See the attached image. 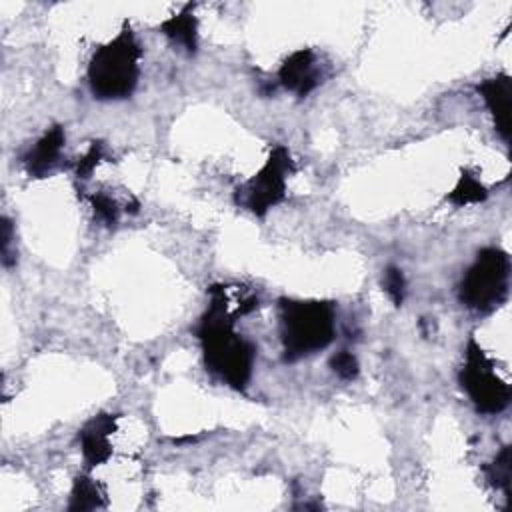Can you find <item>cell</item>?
I'll return each instance as SVG.
<instances>
[{"instance_id":"6da1fadb","label":"cell","mask_w":512,"mask_h":512,"mask_svg":"<svg viewBox=\"0 0 512 512\" xmlns=\"http://www.w3.org/2000/svg\"><path fill=\"white\" fill-rule=\"evenodd\" d=\"M208 294L210 304L196 326L206 370L230 388L244 392L252 376L256 346L234 330L238 314L230 306L228 286L212 284Z\"/></svg>"},{"instance_id":"7a4b0ae2","label":"cell","mask_w":512,"mask_h":512,"mask_svg":"<svg viewBox=\"0 0 512 512\" xmlns=\"http://www.w3.org/2000/svg\"><path fill=\"white\" fill-rule=\"evenodd\" d=\"M142 48L132 32L128 20H124L120 32L106 44L98 46L90 56L86 78L88 86L98 100H122L128 98L140 76Z\"/></svg>"},{"instance_id":"3957f363","label":"cell","mask_w":512,"mask_h":512,"mask_svg":"<svg viewBox=\"0 0 512 512\" xmlns=\"http://www.w3.org/2000/svg\"><path fill=\"white\" fill-rule=\"evenodd\" d=\"M282 358L296 362L326 348L336 334V310L328 300L280 298Z\"/></svg>"},{"instance_id":"277c9868","label":"cell","mask_w":512,"mask_h":512,"mask_svg":"<svg viewBox=\"0 0 512 512\" xmlns=\"http://www.w3.org/2000/svg\"><path fill=\"white\" fill-rule=\"evenodd\" d=\"M510 258L498 246H486L476 254L458 286L460 302L474 312H490L508 294Z\"/></svg>"},{"instance_id":"5b68a950","label":"cell","mask_w":512,"mask_h":512,"mask_svg":"<svg viewBox=\"0 0 512 512\" xmlns=\"http://www.w3.org/2000/svg\"><path fill=\"white\" fill-rule=\"evenodd\" d=\"M296 172V164L284 144L270 148L262 168L234 190V202L254 216L278 206L286 198V178Z\"/></svg>"},{"instance_id":"8992f818","label":"cell","mask_w":512,"mask_h":512,"mask_svg":"<svg viewBox=\"0 0 512 512\" xmlns=\"http://www.w3.org/2000/svg\"><path fill=\"white\" fill-rule=\"evenodd\" d=\"M460 386L482 414H500L510 404V386L496 374L492 358L474 338H468L466 344Z\"/></svg>"},{"instance_id":"52a82bcc","label":"cell","mask_w":512,"mask_h":512,"mask_svg":"<svg viewBox=\"0 0 512 512\" xmlns=\"http://www.w3.org/2000/svg\"><path fill=\"white\" fill-rule=\"evenodd\" d=\"M118 418H120L118 414L98 412L78 430L82 456H84V462L88 468L102 466L110 460L112 444L108 438H110V434L116 432Z\"/></svg>"},{"instance_id":"ba28073f","label":"cell","mask_w":512,"mask_h":512,"mask_svg":"<svg viewBox=\"0 0 512 512\" xmlns=\"http://www.w3.org/2000/svg\"><path fill=\"white\" fill-rule=\"evenodd\" d=\"M316 66V56L310 48H300L292 52L278 68V82L294 92L298 98L308 96L322 80Z\"/></svg>"},{"instance_id":"9c48e42d","label":"cell","mask_w":512,"mask_h":512,"mask_svg":"<svg viewBox=\"0 0 512 512\" xmlns=\"http://www.w3.org/2000/svg\"><path fill=\"white\" fill-rule=\"evenodd\" d=\"M66 142V132L60 124L50 126L36 142L34 146L24 154L22 162L26 168V174L30 178H44L52 172V168L58 164V158L62 154Z\"/></svg>"},{"instance_id":"30bf717a","label":"cell","mask_w":512,"mask_h":512,"mask_svg":"<svg viewBox=\"0 0 512 512\" xmlns=\"http://www.w3.org/2000/svg\"><path fill=\"white\" fill-rule=\"evenodd\" d=\"M478 92L484 98L498 134L508 142L510 138V100H512V78L508 74H496L478 84Z\"/></svg>"},{"instance_id":"8fae6325","label":"cell","mask_w":512,"mask_h":512,"mask_svg":"<svg viewBox=\"0 0 512 512\" xmlns=\"http://www.w3.org/2000/svg\"><path fill=\"white\" fill-rule=\"evenodd\" d=\"M196 4H184L176 14L160 22L158 30L174 44L182 46L188 54H196L198 50V18L194 16Z\"/></svg>"},{"instance_id":"7c38bea8","label":"cell","mask_w":512,"mask_h":512,"mask_svg":"<svg viewBox=\"0 0 512 512\" xmlns=\"http://www.w3.org/2000/svg\"><path fill=\"white\" fill-rule=\"evenodd\" d=\"M106 506V494L102 486L88 474L80 472L74 476L72 482V492H70V502L68 510L70 512H86V510H96Z\"/></svg>"},{"instance_id":"4fadbf2b","label":"cell","mask_w":512,"mask_h":512,"mask_svg":"<svg viewBox=\"0 0 512 512\" xmlns=\"http://www.w3.org/2000/svg\"><path fill=\"white\" fill-rule=\"evenodd\" d=\"M488 198V188L474 176V172H470L468 168H464L460 172V178L456 182V186L452 188V192L446 196V200L458 208L468 206V204H480Z\"/></svg>"},{"instance_id":"5bb4252c","label":"cell","mask_w":512,"mask_h":512,"mask_svg":"<svg viewBox=\"0 0 512 512\" xmlns=\"http://www.w3.org/2000/svg\"><path fill=\"white\" fill-rule=\"evenodd\" d=\"M482 472L490 486L504 492V496L510 500V482H512V464H510V446H504L492 462L482 466Z\"/></svg>"},{"instance_id":"9a60e30c","label":"cell","mask_w":512,"mask_h":512,"mask_svg":"<svg viewBox=\"0 0 512 512\" xmlns=\"http://www.w3.org/2000/svg\"><path fill=\"white\" fill-rule=\"evenodd\" d=\"M92 210H94V216L108 228L116 226L118 220H120V208L116 204V200L104 192H92L86 196Z\"/></svg>"},{"instance_id":"2e32d148","label":"cell","mask_w":512,"mask_h":512,"mask_svg":"<svg viewBox=\"0 0 512 512\" xmlns=\"http://www.w3.org/2000/svg\"><path fill=\"white\" fill-rule=\"evenodd\" d=\"M382 288L394 306H402V302L406 298V276H404L402 268L388 264L382 270Z\"/></svg>"},{"instance_id":"e0dca14e","label":"cell","mask_w":512,"mask_h":512,"mask_svg":"<svg viewBox=\"0 0 512 512\" xmlns=\"http://www.w3.org/2000/svg\"><path fill=\"white\" fill-rule=\"evenodd\" d=\"M106 158V146L100 140H94L88 148V152L84 156L78 158V162L74 164V172L78 180H86L90 178V174L94 172V168Z\"/></svg>"},{"instance_id":"ac0fdd59","label":"cell","mask_w":512,"mask_h":512,"mask_svg":"<svg viewBox=\"0 0 512 512\" xmlns=\"http://www.w3.org/2000/svg\"><path fill=\"white\" fill-rule=\"evenodd\" d=\"M330 368L332 372L342 378V380H354L360 372V364H358V358L348 352V350H340L336 352L332 358H330Z\"/></svg>"},{"instance_id":"d6986e66","label":"cell","mask_w":512,"mask_h":512,"mask_svg":"<svg viewBox=\"0 0 512 512\" xmlns=\"http://www.w3.org/2000/svg\"><path fill=\"white\" fill-rule=\"evenodd\" d=\"M12 240H14V226L6 216H2V264L6 268H10L16 262V252L10 250Z\"/></svg>"}]
</instances>
